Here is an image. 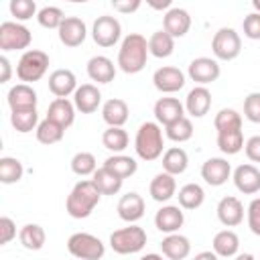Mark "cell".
<instances>
[{
    "label": "cell",
    "instance_id": "50",
    "mask_svg": "<svg viewBox=\"0 0 260 260\" xmlns=\"http://www.w3.org/2000/svg\"><path fill=\"white\" fill-rule=\"evenodd\" d=\"M244 150H246V156L252 162H260V136L248 138L246 144H244Z\"/></svg>",
    "mask_w": 260,
    "mask_h": 260
},
{
    "label": "cell",
    "instance_id": "7",
    "mask_svg": "<svg viewBox=\"0 0 260 260\" xmlns=\"http://www.w3.org/2000/svg\"><path fill=\"white\" fill-rule=\"evenodd\" d=\"M211 51L219 61H234L242 51V39L232 26H223L213 35Z\"/></svg>",
    "mask_w": 260,
    "mask_h": 260
},
{
    "label": "cell",
    "instance_id": "34",
    "mask_svg": "<svg viewBox=\"0 0 260 260\" xmlns=\"http://www.w3.org/2000/svg\"><path fill=\"white\" fill-rule=\"evenodd\" d=\"M177 197H179L181 209H197L205 201V191L197 183H187V185H183L179 189V195Z\"/></svg>",
    "mask_w": 260,
    "mask_h": 260
},
{
    "label": "cell",
    "instance_id": "49",
    "mask_svg": "<svg viewBox=\"0 0 260 260\" xmlns=\"http://www.w3.org/2000/svg\"><path fill=\"white\" fill-rule=\"evenodd\" d=\"M16 238V223L10 217H0V244H8Z\"/></svg>",
    "mask_w": 260,
    "mask_h": 260
},
{
    "label": "cell",
    "instance_id": "25",
    "mask_svg": "<svg viewBox=\"0 0 260 260\" xmlns=\"http://www.w3.org/2000/svg\"><path fill=\"white\" fill-rule=\"evenodd\" d=\"M47 118L61 124L65 130L75 122V104L67 98H55L47 108Z\"/></svg>",
    "mask_w": 260,
    "mask_h": 260
},
{
    "label": "cell",
    "instance_id": "1",
    "mask_svg": "<svg viewBox=\"0 0 260 260\" xmlns=\"http://www.w3.org/2000/svg\"><path fill=\"white\" fill-rule=\"evenodd\" d=\"M148 41L140 32H130L124 37L118 49V67L124 73H140L148 59Z\"/></svg>",
    "mask_w": 260,
    "mask_h": 260
},
{
    "label": "cell",
    "instance_id": "47",
    "mask_svg": "<svg viewBox=\"0 0 260 260\" xmlns=\"http://www.w3.org/2000/svg\"><path fill=\"white\" fill-rule=\"evenodd\" d=\"M242 28H244V37H248L250 41H260V14L250 12L248 16H244Z\"/></svg>",
    "mask_w": 260,
    "mask_h": 260
},
{
    "label": "cell",
    "instance_id": "36",
    "mask_svg": "<svg viewBox=\"0 0 260 260\" xmlns=\"http://www.w3.org/2000/svg\"><path fill=\"white\" fill-rule=\"evenodd\" d=\"M10 124H12V128H14L16 132H20V134H26V132L37 130V126H39V114H37V108L10 112Z\"/></svg>",
    "mask_w": 260,
    "mask_h": 260
},
{
    "label": "cell",
    "instance_id": "37",
    "mask_svg": "<svg viewBox=\"0 0 260 260\" xmlns=\"http://www.w3.org/2000/svg\"><path fill=\"white\" fill-rule=\"evenodd\" d=\"M37 140L41 142V144H55V142H61V138H63V134H65V128L61 126V124H57V122H53V120H49V118H45L43 122H39V126H37Z\"/></svg>",
    "mask_w": 260,
    "mask_h": 260
},
{
    "label": "cell",
    "instance_id": "22",
    "mask_svg": "<svg viewBox=\"0 0 260 260\" xmlns=\"http://www.w3.org/2000/svg\"><path fill=\"white\" fill-rule=\"evenodd\" d=\"M116 211H118V217L122 221L134 223V221H138L144 215V199L136 191H130V193L120 197Z\"/></svg>",
    "mask_w": 260,
    "mask_h": 260
},
{
    "label": "cell",
    "instance_id": "42",
    "mask_svg": "<svg viewBox=\"0 0 260 260\" xmlns=\"http://www.w3.org/2000/svg\"><path fill=\"white\" fill-rule=\"evenodd\" d=\"M165 134L173 142H187L193 136V124H191V120L187 116H183L181 120L165 126Z\"/></svg>",
    "mask_w": 260,
    "mask_h": 260
},
{
    "label": "cell",
    "instance_id": "12",
    "mask_svg": "<svg viewBox=\"0 0 260 260\" xmlns=\"http://www.w3.org/2000/svg\"><path fill=\"white\" fill-rule=\"evenodd\" d=\"M152 83L162 93H175L185 85V73L179 67L165 65L152 73Z\"/></svg>",
    "mask_w": 260,
    "mask_h": 260
},
{
    "label": "cell",
    "instance_id": "4",
    "mask_svg": "<svg viewBox=\"0 0 260 260\" xmlns=\"http://www.w3.org/2000/svg\"><path fill=\"white\" fill-rule=\"evenodd\" d=\"M110 246L116 254H122V256L136 254L146 246V232L136 223H128L126 228L112 232Z\"/></svg>",
    "mask_w": 260,
    "mask_h": 260
},
{
    "label": "cell",
    "instance_id": "57",
    "mask_svg": "<svg viewBox=\"0 0 260 260\" xmlns=\"http://www.w3.org/2000/svg\"><path fill=\"white\" fill-rule=\"evenodd\" d=\"M252 6H254V12L260 14V0H252Z\"/></svg>",
    "mask_w": 260,
    "mask_h": 260
},
{
    "label": "cell",
    "instance_id": "13",
    "mask_svg": "<svg viewBox=\"0 0 260 260\" xmlns=\"http://www.w3.org/2000/svg\"><path fill=\"white\" fill-rule=\"evenodd\" d=\"M57 32H59V41L65 47H79L87 37L85 22L79 16H65Z\"/></svg>",
    "mask_w": 260,
    "mask_h": 260
},
{
    "label": "cell",
    "instance_id": "3",
    "mask_svg": "<svg viewBox=\"0 0 260 260\" xmlns=\"http://www.w3.org/2000/svg\"><path fill=\"white\" fill-rule=\"evenodd\" d=\"M165 136L158 122H144L136 130L134 136V150L142 160H156L162 154Z\"/></svg>",
    "mask_w": 260,
    "mask_h": 260
},
{
    "label": "cell",
    "instance_id": "23",
    "mask_svg": "<svg viewBox=\"0 0 260 260\" xmlns=\"http://www.w3.org/2000/svg\"><path fill=\"white\" fill-rule=\"evenodd\" d=\"M185 116V106L177 98H160L154 104V118L158 124L169 126Z\"/></svg>",
    "mask_w": 260,
    "mask_h": 260
},
{
    "label": "cell",
    "instance_id": "17",
    "mask_svg": "<svg viewBox=\"0 0 260 260\" xmlns=\"http://www.w3.org/2000/svg\"><path fill=\"white\" fill-rule=\"evenodd\" d=\"M217 219L225 225V228H236L242 223L244 219V205L238 197L234 195H228V197H221L219 203H217Z\"/></svg>",
    "mask_w": 260,
    "mask_h": 260
},
{
    "label": "cell",
    "instance_id": "5",
    "mask_svg": "<svg viewBox=\"0 0 260 260\" xmlns=\"http://www.w3.org/2000/svg\"><path fill=\"white\" fill-rule=\"evenodd\" d=\"M49 69V55L39 49H28L20 55L16 63V75L22 83L39 81Z\"/></svg>",
    "mask_w": 260,
    "mask_h": 260
},
{
    "label": "cell",
    "instance_id": "41",
    "mask_svg": "<svg viewBox=\"0 0 260 260\" xmlns=\"http://www.w3.org/2000/svg\"><path fill=\"white\" fill-rule=\"evenodd\" d=\"M71 171L77 175V177H89L98 171V162H95V156L91 152H75L73 158H71Z\"/></svg>",
    "mask_w": 260,
    "mask_h": 260
},
{
    "label": "cell",
    "instance_id": "35",
    "mask_svg": "<svg viewBox=\"0 0 260 260\" xmlns=\"http://www.w3.org/2000/svg\"><path fill=\"white\" fill-rule=\"evenodd\" d=\"M18 240L26 250H41L45 246L47 234L39 223H26L18 232Z\"/></svg>",
    "mask_w": 260,
    "mask_h": 260
},
{
    "label": "cell",
    "instance_id": "53",
    "mask_svg": "<svg viewBox=\"0 0 260 260\" xmlns=\"http://www.w3.org/2000/svg\"><path fill=\"white\" fill-rule=\"evenodd\" d=\"M193 260H219V256H217L213 250H205V252L195 254V258H193Z\"/></svg>",
    "mask_w": 260,
    "mask_h": 260
},
{
    "label": "cell",
    "instance_id": "30",
    "mask_svg": "<svg viewBox=\"0 0 260 260\" xmlns=\"http://www.w3.org/2000/svg\"><path fill=\"white\" fill-rule=\"evenodd\" d=\"M187 167H189V156L181 146H171L165 150V154H162V171L165 173L177 177V175L185 173Z\"/></svg>",
    "mask_w": 260,
    "mask_h": 260
},
{
    "label": "cell",
    "instance_id": "55",
    "mask_svg": "<svg viewBox=\"0 0 260 260\" xmlns=\"http://www.w3.org/2000/svg\"><path fill=\"white\" fill-rule=\"evenodd\" d=\"M140 260H165V258H162L160 254H154V252H152V254H144Z\"/></svg>",
    "mask_w": 260,
    "mask_h": 260
},
{
    "label": "cell",
    "instance_id": "20",
    "mask_svg": "<svg viewBox=\"0 0 260 260\" xmlns=\"http://www.w3.org/2000/svg\"><path fill=\"white\" fill-rule=\"evenodd\" d=\"M73 104L75 110H79L81 114H93L102 104V91L93 83H83L75 89Z\"/></svg>",
    "mask_w": 260,
    "mask_h": 260
},
{
    "label": "cell",
    "instance_id": "48",
    "mask_svg": "<svg viewBox=\"0 0 260 260\" xmlns=\"http://www.w3.org/2000/svg\"><path fill=\"white\" fill-rule=\"evenodd\" d=\"M246 213H248V228H250V232L260 236V197L250 201Z\"/></svg>",
    "mask_w": 260,
    "mask_h": 260
},
{
    "label": "cell",
    "instance_id": "38",
    "mask_svg": "<svg viewBox=\"0 0 260 260\" xmlns=\"http://www.w3.org/2000/svg\"><path fill=\"white\" fill-rule=\"evenodd\" d=\"M102 144H104V148L112 150L114 154H122V150H126V146H128V132L124 128L108 126L102 134Z\"/></svg>",
    "mask_w": 260,
    "mask_h": 260
},
{
    "label": "cell",
    "instance_id": "2",
    "mask_svg": "<svg viewBox=\"0 0 260 260\" xmlns=\"http://www.w3.org/2000/svg\"><path fill=\"white\" fill-rule=\"evenodd\" d=\"M100 197H102V193L95 187V183L91 179H83V181L75 183V187L67 195L65 209L73 219H85L91 215V211L100 203Z\"/></svg>",
    "mask_w": 260,
    "mask_h": 260
},
{
    "label": "cell",
    "instance_id": "40",
    "mask_svg": "<svg viewBox=\"0 0 260 260\" xmlns=\"http://www.w3.org/2000/svg\"><path fill=\"white\" fill-rule=\"evenodd\" d=\"M24 175V167L18 158L14 156H2L0 158V181L4 185H12L18 183Z\"/></svg>",
    "mask_w": 260,
    "mask_h": 260
},
{
    "label": "cell",
    "instance_id": "27",
    "mask_svg": "<svg viewBox=\"0 0 260 260\" xmlns=\"http://www.w3.org/2000/svg\"><path fill=\"white\" fill-rule=\"evenodd\" d=\"M148 191H150V197H152L154 201L167 203V201H169L171 197H175V193H177V181H175L173 175H169V173L162 171V173L154 175V179L150 181Z\"/></svg>",
    "mask_w": 260,
    "mask_h": 260
},
{
    "label": "cell",
    "instance_id": "9",
    "mask_svg": "<svg viewBox=\"0 0 260 260\" xmlns=\"http://www.w3.org/2000/svg\"><path fill=\"white\" fill-rule=\"evenodd\" d=\"M122 37V26H120V20L116 16H98L93 20V26H91V39L95 45L108 49V47H114Z\"/></svg>",
    "mask_w": 260,
    "mask_h": 260
},
{
    "label": "cell",
    "instance_id": "15",
    "mask_svg": "<svg viewBox=\"0 0 260 260\" xmlns=\"http://www.w3.org/2000/svg\"><path fill=\"white\" fill-rule=\"evenodd\" d=\"M162 28L173 37V39H181L189 32L191 28V16L185 8H179V6H173L171 10L165 12L162 16Z\"/></svg>",
    "mask_w": 260,
    "mask_h": 260
},
{
    "label": "cell",
    "instance_id": "26",
    "mask_svg": "<svg viewBox=\"0 0 260 260\" xmlns=\"http://www.w3.org/2000/svg\"><path fill=\"white\" fill-rule=\"evenodd\" d=\"M128 114H130L128 104L120 98H112L102 106V118L112 128H122L128 122Z\"/></svg>",
    "mask_w": 260,
    "mask_h": 260
},
{
    "label": "cell",
    "instance_id": "29",
    "mask_svg": "<svg viewBox=\"0 0 260 260\" xmlns=\"http://www.w3.org/2000/svg\"><path fill=\"white\" fill-rule=\"evenodd\" d=\"M211 248L213 252L219 256V258H232V256H238V250H240V238L234 230H221L213 236V242H211Z\"/></svg>",
    "mask_w": 260,
    "mask_h": 260
},
{
    "label": "cell",
    "instance_id": "18",
    "mask_svg": "<svg viewBox=\"0 0 260 260\" xmlns=\"http://www.w3.org/2000/svg\"><path fill=\"white\" fill-rule=\"evenodd\" d=\"M77 87V77L71 69H55L49 75V91L55 98H69Z\"/></svg>",
    "mask_w": 260,
    "mask_h": 260
},
{
    "label": "cell",
    "instance_id": "21",
    "mask_svg": "<svg viewBox=\"0 0 260 260\" xmlns=\"http://www.w3.org/2000/svg\"><path fill=\"white\" fill-rule=\"evenodd\" d=\"M211 108V91L205 85H195L185 98V110L193 118H203Z\"/></svg>",
    "mask_w": 260,
    "mask_h": 260
},
{
    "label": "cell",
    "instance_id": "39",
    "mask_svg": "<svg viewBox=\"0 0 260 260\" xmlns=\"http://www.w3.org/2000/svg\"><path fill=\"white\" fill-rule=\"evenodd\" d=\"M213 126L217 130V134L221 132H232V130H242V116L234 110V108H223L215 114L213 118Z\"/></svg>",
    "mask_w": 260,
    "mask_h": 260
},
{
    "label": "cell",
    "instance_id": "16",
    "mask_svg": "<svg viewBox=\"0 0 260 260\" xmlns=\"http://www.w3.org/2000/svg\"><path fill=\"white\" fill-rule=\"evenodd\" d=\"M185 223L183 209L179 205H162L154 215V225L162 234H177L179 228Z\"/></svg>",
    "mask_w": 260,
    "mask_h": 260
},
{
    "label": "cell",
    "instance_id": "45",
    "mask_svg": "<svg viewBox=\"0 0 260 260\" xmlns=\"http://www.w3.org/2000/svg\"><path fill=\"white\" fill-rule=\"evenodd\" d=\"M8 8H10V14H12L16 20H28V18H32L35 14H39L35 0H10Z\"/></svg>",
    "mask_w": 260,
    "mask_h": 260
},
{
    "label": "cell",
    "instance_id": "56",
    "mask_svg": "<svg viewBox=\"0 0 260 260\" xmlns=\"http://www.w3.org/2000/svg\"><path fill=\"white\" fill-rule=\"evenodd\" d=\"M234 260H256V258H254L252 254H238Z\"/></svg>",
    "mask_w": 260,
    "mask_h": 260
},
{
    "label": "cell",
    "instance_id": "14",
    "mask_svg": "<svg viewBox=\"0 0 260 260\" xmlns=\"http://www.w3.org/2000/svg\"><path fill=\"white\" fill-rule=\"evenodd\" d=\"M232 179H234L236 189L244 195H254L260 191V171L250 162L236 167Z\"/></svg>",
    "mask_w": 260,
    "mask_h": 260
},
{
    "label": "cell",
    "instance_id": "11",
    "mask_svg": "<svg viewBox=\"0 0 260 260\" xmlns=\"http://www.w3.org/2000/svg\"><path fill=\"white\" fill-rule=\"evenodd\" d=\"M187 73H189V77H191L195 83L207 85V83H211V81H215V79L219 77L221 69H219L217 59H211V57H197V59H193V61L189 63Z\"/></svg>",
    "mask_w": 260,
    "mask_h": 260
},
{
    "label": "cell",
    "instance_id": "32",
    "mask_svg": "<svg viewBox=\"0 0 260 260\" xmlns=\"http://www.w3.org/2000/svg\"><path fill=\"white\" fill-rule=\"evenodd\" d=\"M104 167L108 171H112L114 175H118L120 179H128V177H132L138 171V162L132 156H126V154H112V156H108L104 160Z\"/></svg>",
    "mask_w": 260,
    "mask_h": 260
},
{
    "label": "cell",
    "instance_id": "31",
    "mask_svg": "<svg viewBox=\"0 0 260 260\" xmlns=\"http://www.w3.org/2000/svg\"><path fill=\"white\" fill-rule=\"evenodd\" d=\"M173 51H175V39H173L165 28L154 30V32L150 35V39H148V53H150L152 57L165 59V57L173 55Z\"/></svg>",
    "mask_w": 260,
    "mask_h": 260
},
{
    "label": "cell",
    "instance_id": "6",
    "mask_svg": "<svg viewBox=\"0 0 260 260\" xmlns=\"http://www.w3.org/2000/svg\"><path fill=\"white\" fill-rule=\"evenodd\" d=\"M67 250L77 260H100L106 254L104 242L87 232H75L67 240Z\"/></svg>",
    "mask_w": 260,
    "mask_h": 260
},
{
    "label": "cell",
    "instance_id": "33",
    "mask_svg": "<svg viewBox=\"0 0 260 260\" xmlns=\"http://www.w3.org/2000/svg\"><path fill=\"white\" fill-rule=\"evenodd\" d=\"M91 181L95 183V187L100 189L102 195H116V193L122 189V183H124V179H120L118 175H114V173L108 171L106 167L98 169V171L91 175Z\"/></svg>",
    "mask_w": 260,
    "mask_h": 260
},
{
    "label": "cell",
    "instance_id": "44",
    "mask_svg": "<svg viewBox=\"0 0 260 260\" xmlns=\"http://www.w3.org/2000/svg\"><path fill=\"white\" fill-rule=\"evenodd\" d=\"M37 20H39V24L43 28H57L59 30V26L65 20V16H63V10L57 8V6H43L39 10V14H37Z\"/></svg>",
    "mask_w": 260,
    "mask_h": 260
},
{
    "label": "cell",
    "instance_id": "10",
    "mask_svg": "<svg viewBox=\"0 0 260 260\" xmlns=\"http://www.w3.org/2000/svg\"><path fill=\"white\" fill-rule=\"evenodd\" d=\"M232 177V165L221 156H211L201 165V179L211 187H221Z\"/></svg>",
    "mask_w": 260,
    "mask_h": 260
},
{
    "label": "cell",
    "instance_id": "19",
    "mask_svg": "<svg viewBox=\"0 0 260 260\" xmlns=\"http://www.w3.org/2000/svg\"><path fill=\"white\" fill-rule=\"evenodd\" d=\"M37 91L28 85V83H16L8 89L6 93V102L10 106V112H16V110H30V108H37Z\"/></svg>",
    "mask_w": 260,
    "mask_h": 260
},
{
    "label": "cell",
    "instance_id": "46",
    "mask_svg": "<svg viewBox=\"0 0 260 260\" xmlns=\"http://www.w3.org/2000/svg\"><path fill=\"white\" fill-rule=\"evenodd\" d=\"M244 116L246 120L260 124V91H252L244 100Z\"/></svg>",
    "mask_w": 260,
    "mask_h": 260
},
{
    "label": "cell",
    "instance_id": "54",
    "mask_svg": "<svg viewBox=\"0 0 260 260\" xmlns=\"http://www.w3.org/2000/svg\"><path fill=\"white\" fill-rule=\"evenodd\" d=\"M148 6L150 8H154V10H171L173 6H171V0H162V2H148Z\"/></svg>",
    "mask_w": 260,
    "mask_h": 260
},
{
    "label": "cell",
    "instance_id": "43",
    "mask_svg": "<svg viewBox=\"0 0 260 260\" xmlns=\"http://www.w3.org/2000/svg\"><path fill=\"white\" fill-rule=\"evenodd\" d=\"M217 146L223 154H238L244 148V134L242 130H232V132H221L217 134Z\"/></svg>",
    "mask_w": 260,
    "mask_h": 260
},
{
    "label": "cell",
    "instance_id": "52",
    "mask_svg": "<svg viewBox=\"0 0 260 260\" xmlns=\"http://www.w3.org/2000/svg\"><path fill=\"white\" fill-rule=\"evenodd\" d=\"M0 69H2V75H0V83H6L10 81V75H12V67H10V61L8 57H0Z\"/></svg>",
    "mask_w": 260,
    "mask_h": 260
},
{
    "label": "cell",
    "instance_id": "24",
    "mask_svg": "<svg viewBox=\"0 0 260 260\" xmlns=\"http://www.w3.org/2000/svg\"><path fill=\"white\" fill-rule=\"evenodd\" d=\"M87 75L95 83H110L116 77V65L106 55H95L87 61Z\"/></svg>",
    "mask_w": 260,
    "mask_h": 260
},
{
    "label": "cell",
    "instance_id": "8",
    "mask_svg": "<svg viewBox=\"0 0 260 260\" xmlns=\"http://www.w3.org/2000/svg\"><path fill=\"white\" fill-rule=\"evenodd\" d=\"M32 41L30 30L14 20H4L0 24V49L2 51H24Z\"/></svg>",
    "mask_w": 260,
    "mask_h": 260
},
{
    "label": "cell",
    "instance_id": "51",
    "mask_svg": "<svg viewBox=\"0 0 260 260\" xmlns=\"http://www.w3.org/2000/svg\"><path fill=\"white\" fill-rule=\"evenodd\" d=\"M140 0H126V2H112V6H114V10H118V12H122V14H130V12H136L138 8H140Z\"/></svg>",
    "mask_w": 260,
    "mask_h": 260
},
{
    "label": "cell",
    "instance_id": "28",
    "mask_svg": "<svg viewBox=\"0 0 260 260\" xmlns=\"http://www.w3.org/2000/svg\"><path fill=\"white\" fill-rule=\"evenodd\" d=\"M160 250L169 260H185L191 254V242L181 234H169L160 242Z\"/></svg>",
    "mask_w": 260,
    "mask_h": 260
}]
</instances>
